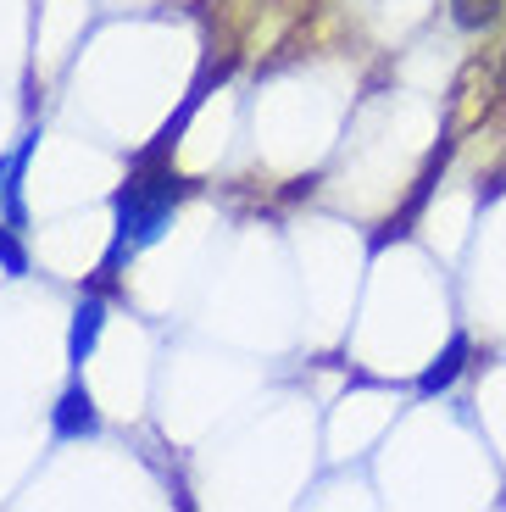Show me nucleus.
<instances>
[{
    "instance_id": "6",
    "label": "nucleus",
    "mask_w": 506,
    "mask_h": 512,
    "mask_svg": "<svg viewBox=\"0 0 506 512\" xmlns=\"http://www.w3.org/2000/svg\"><path fill=\"white\" fill-rule=\"evenodd\" d=\"M451 6H456V23H462V28H484L506 0H451Z\"/></svg>"
},
{
    "instance_id": "3",
    "label": "nucleus",
    "mask_w": 506,
    "mask_h": 512,
    "mask_svg": "<svg viewBox=\"0 0 506 512\" xmlns=\"http://www.w3.org/2000/svg\"><path fill=\"white\" fill-rule=\"evenodd\" d=\"M101 323H106V301L101 295H89L84 307L73 312V334H67V357L84 362L89 351H95V340H101Z\"/></svg>"
},
{
    "instance_id": "4",
    "label": "nucleus",
    "mask_w": 506,
    "mask_h": 512,
    "mask_svg": "<svg viewBox=\"0 0 506 512\" xmlns=\"http://www.w3.org/2000/svg\"><path fill=\"white\" fill-rule=\"evenodd\" d=\"M462 357H468V340L462 334H451V346L440 351V357L423 368V379H418V396H440V390H451L456 384V373H462Z\"/></svg>"
},
{
    "instance_id": "1",
    "label": "nucleus",
    "mask_w": 506,
    "mask_h": 512,
    "mask_svg": "<svg viewBox=\"0 0 506 512\" xmlns=\"http://www.w3.org/2000/svg\"><path fill=\"white\" fill-rule=\"evenodd\" d=\"M184 201V179L173 167H151L145 162L134 179L117 190V251H140V245L162 240L173 206Z\"/></svg>"
},
{
    "instance_id": "7",
    "label": "nucleus",
    "mask_w": 506,
    "mask_h": 512,
    "mask_svg": "<svg viewBox=\"0 0 506 512\" xmlns=\"http://www.w3.org/2000/svg\"><path fill=\"white\" fill-rule=\"evenodd\" d=\"M0 268L12 273V279H17V273H28V251H23V240H17L12 223L0 229Z\"/></svg>"
},
{
    "instance_id": "5",
    "label": "nucleus",
    "mask_w": 506,
    "mask_h": 512,
    "mask_svg": "<svg viewBox=\"0 0 506 512\" xmlns=\"http://www.w3.org/2000/svg\"><path fill=\"white\" fill-rule=\"evenodd\" d=\"M23 162H28V151H17L12 162H0V218L12 223V229H23V190H17Z\"/></svg>"
},
{
    "instance_id": "2",
    "label": "nucleus",
    "mask_w": 506,
    "mask_h": 512,
    "mask_svg": "<svg viewBox=\"0 0 506 512\" xmlns=\"http://www.w3.org/2000/svg\"><path fill=\"white\" fill-rule=\"evenodd\" d=\"M51 429H56V440H89V435H101V412H95V401H89L84 384L62 390V401H56V412H51Z\"/></svg>"
}]
</instances>
